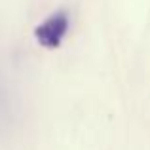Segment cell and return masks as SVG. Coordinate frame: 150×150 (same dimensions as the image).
<instances>
[{"mask_svg": "<svg viewBox=\"0 0 150 150\" xmlns=\"http://www.w3.org/2000/svg\"><path fill=\"white\" fill-rule=\"evenodd\" d=\"M8 93L4 91V86H0V127L10 124V103L11 99H8Z\"/></svg>", "mask_w": 150, "mask_h": 150, "instance_id": "7a4b0ae2", "label": "cell"}, {"mask_svg": "<svg viewBox=\"0 0 150 150\" xmlns=\"http://www.w3.org/2000/svg\"><path fill=\"white\" fill-rule=\"evenodd\" d=\"M69 27H70V21H69V15L65 11H55L53 15H50L48 19L36 25L34 29V38L36 42L42 46V48H59L63 42V38L67 36L69 33Z\"/></svg>", "mask_w": 150, "mask_h": 150, "instance_id": "6da1fadb", "label": "cell"}]
</instances>
